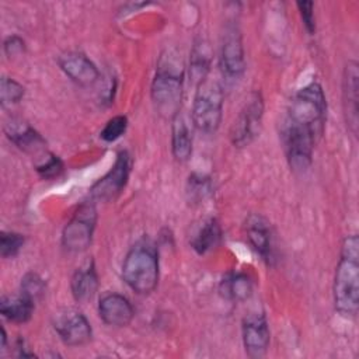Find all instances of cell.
<instances>
[{
    "instance_id": "cell-1",
    "label": "cell",
    "mask_w": 359,
    "mask_h": 359,
    "mask_svg": "<svg viewBox=\"0 0 359 359\" xmlns=\"http://www.w3.org/2000/svg\"><path fill=\"white\" fill-rule=\"evenodd\" d=\"M325 118L327 100L318 83L311 81L293 95L280 135L293 171L303 172L310 167L314 146L325 128Z\"/></svg>"
},
{
    "instance_id": "cell-2",
    "label": "cell",
    "mask_w": 359,
    "mask_h": 359,
    "mask_svg": "<svg viewBox=\"0 0 359 359\" xmlns=\"http://www.w3.org/2000/svg\"><path fill=\"white\" fill-rule=\"evenodd\" d=\"M334 306L345 317H355L359 309V238L349 234L344 238L341 257L334 276Z\"/></svg>"
},
{
    "instance_id": "cell-3",
    "label": "cell",
    "mask_w": 359,
    "mask_h": 359,
    "mask_svg": "<svg viewBox=\"0 0 359 359\" xmlns=\"http://www.w3.org/2000/svg\"><path fill=\"white\" fill-rule=\"evenodd\" d=\"M184 88V65L178 55L167 50L160 56L157 72L151 81L150 97L156 112L174 119L180 114Z\"/></svg>"
},
{
    "instance_id": "cell-4",
    "label": "cell",
    "mask_w": 359,
    "mask_h": 359,
    "mask_svg": "<svg viewBox=\"0 0 359 359\" xmlns=\"http://www.w3.org/2000/svg\"><path fill=\"white\" fill-rule=\"evenodd\" d=\"M122 279L137 294L151 293L158 283V252L154 243L142 238L126 252Z\"/></svg>"
},
{
    "instance_id": "cell-5",
    "label": "cell",
    "mask_w": 359,
    "mask_h": 359,
    "mask_svg": "<svg viewBox=\"0 0 359 359\" xmlns=\"http://www.w3.org/2000/svg\"><path fill=\"white\" fill-rule=\"evenodd\" d=\"M223 102L224 94L217 80L208 77L198 84L192 104L194 126L203 133H215L222 122Z\"/></svg>"
},
{
    "instance_id": "cell-6",
    "label": "cell",
    "mask_w": 359,
    "mask_h": 359,
    "mask_svg": "<svg viewBox=\"0 0 359 359\" xmlns=\"http://www.w3.org/2000/svg\"><path fill=\"white\" fill-rule=\"evenodd\" d=\"M264 116V100L259 91H252L245 100L230 129V139L236 147H245L259 135Z\"/></svg>"
},
{
    "instance_id": "cell-7",
    "label": "cell",
    "mask_w": 359,
    "mask_h": 359,
    "mask_svg": "<svg viewBox=\"0 0 359 359\" xmlns=\"http://www.w3.org/2000/svg\"><path fill=\"white\" fill-rule=\"evenodd\" d=\"M95 223H97L95 206L90 202L81 203L63 229V233H62L63 247L72 252H81L87 250L93 240Z\"/></svg>"
},
{
    "instance_id": "cell-8",
    "label": "cell",
    "mask_w": 359,
    "mask_h": 359,
    "mask_svg": "<svg viewBox=\"0 0 359 359\" xmlns=\"http://www.w3.org/2000/svg\"><path fill=\"white\" fill-rule=\"evenodd\" d=\"M53 328L67 346H81L90 342L93 330L87 317L76 309H65L55 314Z\"/></svg>"
},
{
    "instance_id": "cell-9",
    "label": "cell",
    "mask_w": 359,
    "mask_h": 359,
    "mask_svg": "<svg viewBox=\"0 0 359 359\" xmlns=\"http://www.w3.org/2000/svg\"><path fill=\"white\" fill-rule=\"evenodd\" d=\"M220 67L227 77H240L245 70V57L241 32L237 24H227L220 41Z\"/></svg>"
},
{
    "instance_id": "cell-10",
    "label": "cell",
    "mask_w": 359,
    "mask_h": 359,
    "mask_svg": "<svg viewBox=\"0 0 359 359\" xmlns=\"http://www.w3.org/2000/svg\"><path fill=\"white\" fill-rule=\"evenodd\" d=\"M130 172V156L128 151H119L111 170L100 178L90 189L93 198L98 201H112L125 188Z\"/></svg>"
},
{
    "instance_id": "cell-11",
    "label": "cell",
    "mask_w": 359,
    "mask_h": 359,
    "mask_svg": "<svg viewBox=\"0 0 359 359\" xmlns=\"http://www.w3.org/2000/svg\"><path fill=\"white\" fill-rule=\"evenodd\" d=\"M243 345L250 358L258 359L266 355L271 341L269 325L264 314H250L243 320L241 325Z\"/></svg>"
},
{
    "instance_id": "cell-12",
    "label": "cell",
    "mask_w": 359,
    "mask_h": 359,
    "mask_svg": "<svg viewBox=\"0 0 359 359\" xmlns=\"http://www.w3.org/2000/svg\"><path fill=\"white\" fill-rule=\"evenodd\" d=\"M355 60H349L344 69L342 76V105L346 126L353 136L358 135L359 116H358V100H359V70Z\"/></svg>"
},
{
    "instance_id": "cell-13",
    "label": "cell",
    "mask_w": 359,
    "mask_h": 359,
    "mask_svg": "<svg viewBox=\"0 0 359 359\" xmlns=\"http://www.w3.org/2000/svg\"><path fill=\"white\" fill-rule=\"evenodd\" d=\"M59 67L74 83L80 86H91L98 77L100 72L97 66L81 52L70 50L59 56Z\"/></svg>"
},
{
    "instance_id": "cell-14",
    "label": "cell",
    "mask_w": 359,
    "mask_h": 359,
    "mask_svg": "<svg viewBox=\"0 0 359 359\" xmlns=\"http://www.w3.org/2000/svg\"><path fill=\"white\" fill-rule=\"evenodd\" d=\"M4 132L7 137L22 151L29 154H45L46 151V142L45 139L25 121L13 118L10 122L6 123Z\"/></svg>"
},
{
    "instance_id": "cell-15",
    "label": "cell",
    "mask_w": 359,
    "mask_h": 359,
    "mask_svg": "<svg viewBox=\"0 0 359 359\" xmlns=\"http://www.w3.org/2000/svg\"><path fill=\"white\" fill-rule=\"evenodd\" d=\"M100 318L111 327H125L130 324L135 311L130 302L119 293H107L98 302Z\"/></svg>"
},
{
    "instance_id": "cell-16",
    "label": "cell",
    "mask_w": 359,
    "mask_h": 359,
    "mask_svg": "<svg viewBox=\"0 0 359 359\" xmlns=\"http://www.w3.org/2000/svg\"><path fill=\"white\" fill-rule=\"evenodd\" d=\"M245 234L251 247L265 261L272 259V231L265 217L261 215H250L245 220Z\"/></svg>"
},
{
    "instance_id": "cell-17",
    "label": "cell",
    "mask_w": 359,
    "mask_h": 359,
    "mask_svg": "<svg viewBox=\"0 0 359 359\" xmlns=\"http://www.w3.org/2000/svg\"><path fill=\"white\" fill-rule=\"evenodd\" d=\"M70 289L76 302L86 303L94 297L98 290V275L93 261L76 269L70 280Z\"/></svg>"
},
{
    "instance_id": "cell-18",
    "label": "cell",
    "mask_w": 359,
    "mask_h": 359,
    "mask_svg": "<svg viewBox=\"0 0 359 359\" xmlns=\"http://www.w3.org/2000/svg\"><path fill=\"white\" fill-rule=\"evenodd\" d=\"M222 238V227L215 217L205 219L191 237V247L198 254H206L216 248Z\"/></svg>"
},
{
    "instance_id": "cell-19",
    "label": "cell",
    "mask_w": 359,
    "mask_h": 359,
    "mask_svg": "<svg viewBox=\"0 0 359 359\" xmlns=\"http://www.w3.org/2000/svg\"><path fill=\"white\" fill-rule=\"evenodd\" d=\"M171 150L177 161H188L192 154V135L187 121L178 114L171 121Z\"/></svg>"
},
{
    "instance_id": "cell-20",
    "label": "cell",
    "mask_w": 359,
    "mask_h": 359,
    "mask_svg": "<svg viewBox=\"0 0 359 359\" xmlns=\"http://www.w3.org/2000/svg\"><path fill=\"white\" fill-rule=\"evenodd\" d=\"M210 59H212V50L205 39H198L194 43L192 52H191V60H189V80L198 86L205 79H208L209 70H210Z\"/></svg>"
},
{
    "instance_id": "cell-21",
    "label": "cell",
    "mask_w": 359,
    "mask_h": 359,
    "mask_svg": "<svg viewBox=\"0 0 359 359\" xmlns=\"http://www.w3.org/2000/svg\"><path fill=\"white\" fill-rule=\"evenodd\" d=\"M35 303L20 296H3L0 300V313L4 318L13 323H27L34 313Z\"/></svg>"
},
{
    "instance_id": "cell-22",
    "label": "cell",
    "mask_w": 359,
    "mask_h": 359,
    "mask_svg": "<svg viewBox=\"0 0 359 359\" xmlns=\"http://www.w3.org/2000/svg\"><path fill=\"white\" fill-rule=\"evenodd\" d=\"M220 293L233 302H244L252 293V282L247 273H229L220 282Z\"/></svg>"
},
{
    "instance_id": "cell-23",
    "label": "cell",
    "mask_w": 359,
    "mask_h": 359,
    "mask_svg": "<svg viewBox=\"0 0 359 359\" xmlns=\"http://www.w3.org/2000/svg\"><path fill=\"white\" fill-rule=\"evenodd\" d=\"M46 292L45 280L36 272H28L21 279L20 285V294L31 300L32 303L39 302Z\"/></svg>"
},
{
    "instance_id": "cell-24",
    "label": "cell",
    "mask_w": 359,
    "mask_h": 359,
    "mask_svg": "<svg viewBox=\"0 0 359 359\" xmlns=\"http://www.w3.org/2000/svg\"><path fill=\"white\" fill-rule=\"evenodd\" d=\"M212 182L208 177L202 175H191L188 180V187H187V194L188 199L192 203H199L205 201L210 194H212Z\"/></svg>"
},
{
    "instance_id": "cell-25",
    "label": "cell",
    "mask_w": 359,
    "mask_h": 359,
    "mask_svg": "<svg viewBox=\"0 0 359 359\" xmlns=\"http://www.w3.org/2000/svg\"><path fill=\"white\" fill-rule=\"evenodd\" d=\"M22 97H24V87L18 81L3 76L1 81H0V102H1V105L6 107V105L17 104Z\"/></svg>"
},
{
    "instance_id": "cell-26",
    "label": "cell",
    "mask_w": 359,
    "mask_h": 359,
    "mask_svg": "<svg viewBox=\"0 0 359 359\" xmlns=\"http://www.w3.org/2000/svg\"><path fill=\"white\" fill-rule=\"evenodd\" d=\"M24 245V237L20 233L14 231H1L0 233V255L3 258L15 257Z\"/></svg>"
},
{
    "instance_id": "cell-27",
    "label": "cell",
    "mask_w": 359,
    "mask_h": 359,
    "mask_svg": "<svg viewBox=\"0 0 359 359\" xmlns=\"http://www.w3.org/2000/svg\"><path fill=\"white\" fill-rule=\"evenodd\" d=\"M36 171L43 180H53L63 171V163L57 156L48 151L36 164Z\"/></svg>"
},
{
    "instance_id": "cell-28",
    "label": "cell",
    "mask_w": 359,
    "mask_h": 359,
    "mask_svg": "<svg viewBox=\"0 0 359 359\" xmlns=\"http://www.w3.org/2000/svg\"><path fill=\"white\" fill-rule=\"evenodd\" d=\"M126 128H128V119H126V116H123V115H116V116L111 118V119L105 123V126H104V129L101 130L100 136H101L102 140L111 143V142L118 140V139L126 132Z\"/></svg>"
},
{
    "instance_id": "cell-29",
    "label": "cell",
    "mask_w": 359,
    "mask_h": 359,
    "mask_svg": "<svg viewBox=\"0 0 359 359\" xmlns=\"http://www.w3.org/2000/svg\"><path fill=\"white\" fill-rule=\"evenodd\" d=\"M303 25L307 29V32L310 35H313L316 32V18H314V3L313 1H297L296 3Z\"/></svg>"
},
{
    "instance_id": "cell-30",
    "label": "cell",
    "mask_w": 359,
    "mask_h": 359,
    "mask_svg": "<svg viewBox=\"0 0 359 359\" xmlns=\"http://www.w3.org/2000/svg\"><path fill=\"white\" fill-rule=\"evenodd\" d=\"M3 49H4L6 55L11 57V56L22 53L24 49H25V43H24V41L20 36L11 35V36L6 38V41L3 43Z\"/></svg>"
},
{
    "instance_id": "cell-31",
    "label": "cell",
    "mask_w": 359,
    "mask_h": 359,
    "mask_svg": "<svg viewBox=\"0 0 359 359\" xmlns=\"http://www.w3.org/2000/svg\"><path fill=\"white\" fill-rule=\"evenodd\" d=\"M6 342H7L6 330H4V328H1V349H6Z\"/></svg>"
}]
</instances>
